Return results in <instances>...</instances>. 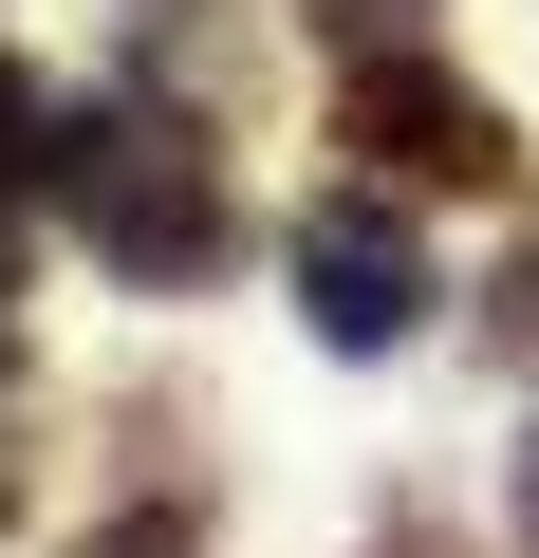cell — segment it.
I'll return each mask as SVG.
<instances>
[{
    "instance_id": "4",
    "label": "cell",
    "mask_w": 539,
    "mask_h": 558,
    "mask_svg": "<svg viewBox=\"0 0 539 558\" xmlns=\"http://www.w3.org/2000/svg\"><path fill=\"white\" fill-rule=\"evenodd\" d=\"M20 168H38V94L0 75V186H20Z\"/></svg>"
},
{
    "instance_id": "7",
    "label": "cell",
    "mask_w": 539,
    "mask_h": 558,
    "mask_svg": "<svg viewBox=\"0 0 539 558\" xmlns=\"http://www.w3.org/2000/svg\"><path fill=\"white\" fill-rule=\"evenodd\" d=\"M520 539H539V447H520Z\"/></svg>"
},
{
    "instance_id": "1",
    "label": "cell",
    "mask_w": 539,
    "mask_h": 558,
    "mask_svg": "<svg viewBox=\"0 0 539 558\" xmlns=\"http://www.w3.org/2000/svg\"><path fill=\"white\" fill-rule=\"evenodd\" d=\"M57 168H75L94 260H131V279H223V186H205V149H186L168 112H94Z\"/></svg>"
},
{
    "instance_id": "5",
    "label": "cell",
    "mask_w": 539,
    "mask_h": 558,
    "mask_svg": "<svg viewBox=\"0 0 539 558\" xmlns=\"http://www.w3.org/2000/svg\"><path fill=\"white\" fill-rule=\"evenodd\" d=\"M502 336H520V354H539V260H520V279H502Z\"/></svg>"
},
{
    "instance_id": "2",
    "label": "cell",
    "mask_w": 539,
    "mask_h": 558,
    "mask_svg": "<svg viewBox=\"0 0 539 558\" xmlns=\"http://www.w3.org/2000/svg\"><path fill=\"white\" fill-rule=\"evenodd\" d=\"M335 131H354L391 186H502V168H520V131H502L465 75H428V57H372V75L335 94Z\"/></svg>"
},
{
    "instance_id": "3",
    "label": "cell",
    "mask_w": 539,
    "mask_h": 558,
    "mask_svg": "<svg viewBox=\"0 0 539 558\" xmlns=\"http://www.w3.org/2000/svg\"><path fill=\"white\" fill-rule=\"evenodd\" d=\"M298 299H317L335 354H391V336L428 317V242H409L391 205H317V223H298Z\"/></svg>"
},
{
    "instance_id": "6",
    "label": "cell",
    "mask_w": 539,
    "mask_h": 558,
    "mask_svg": "<svg viewBox=\"0 0 539 558\" xmlns=\"http://www.w3.org/2000/svg\"><path fill=\"white\" fill-rule=\"evenodd\" d=\"M94 558H168V521H149V539H94Z\"/></svg>"
}]
</instances>
